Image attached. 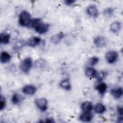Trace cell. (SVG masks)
Segmentation results:
<instances>
[{
  "label": "cell",
  "mask_w": 123,
  "mask_h": 123,
  "mask_svg": "<svg viewBox=\"0 0 123 123\" xmlns=\"http://www.w3.org/2000/svg\"><path fill=\"white\" fill-rule=\"evenodd\" d=\"M30 14L26 11H23L19 16V23L22 26L28 27L31 20Z\"/></svg>",
  "instance_id": "1"
},
{
  "label": "cell",
  "mask_w": 123,
  "mask_h": 123,
  "mask_svg": "<svg viewBox=\"0 0 123 123\" xmlns=\"http://www.w3.org/2000/svg\"><path fill=\"white\" fill-rule=\"evenodd\" d=\"M32 66V60L30 57H26L21 62L20 68L22 71L25 73H28Z\"/></svg>",
  "instance_id": "2"
},
{
  "label": "cell",
  "mask_w": 123,
  "mask_h": 123,
  "mask_svg": "<svg viewBox=\"0 0 123 123\" xmlns=\"http://www.w3.org/2000/svg\"><path fill=\"white\" fill-rule=\"evenodd\" d=\"M105 57L107 62L109 63L112 64L115 62L117 60L118 54L114 50H110L106 53Z\"/></svg>",
  "instance_id": "3"
},
{
  "label": "cell",
  "mask_w": 123,
  "mask_h": 123,
  "mask_svg": "<svg viewBox=\"0 0 123 123\" xmlns=\"http://www.w3.org/2000/svg\"><path fill=\"white\" fill-rule=\"evenodd\" d=\"M35 103L37 107L42 111H45L48 108V101L45 98H40L36 99Z\"/></svg>",
  "instance_id": "4"
},
{
  "label": "cell",
  "mask_w": 123,
  "mask_h": 123,
  "mask_svg": "<svg viewBox=\"0 0 123 123\" xmlns=\"http://www.w3.org/2000/svg\"><path fill=\"white\" fill-rule=\"evenodd\" d=\"M108 43L107 38L103 36H98L96 37L94 39V43L98 48L105 47Z\"/></svg>",
  "instance_id": "5"
},
{
  "label": "cell",
  "mask_w": 123,
  "mask_h": 123,
  "mask_svg": "<svg viewBox=\"0 0 123 123\" xmlns=\"http://www.w3.org/2000/svg\"><path fill=\"white\" fill-rule=\"evenodd\" d=\"M49 27V24L41 22L35 28V29L37 33L39 34H43L48 31Z\"/></svg>",
  "instance_id": "6"
},
{
  "label": "cell",
  "mask_w": 123,
  "mask_h": 123,
  "mask_svg": "<svg viewBox=\"0 0 123 123\" xmlns=\"http://www.w3.org/2000/svg\"><path fill=\"white\" fill-rule=\"evenodd\" d=\"M86 12L90 16L94 18H97L98 15V10L95 5H89L86 9Z\"/></svg>",
  "instance_id": "7"
},
{
  "label": "cell",
  "mask_w": 123,
  "mask_h": 123,
  "mask_svg": "<svg viewBox=\"0 0 123 123\" xmlns=\"http://www.w3.org/2000/svg\"><path fill=\"white\" fill-rule=\"evenodd\" d=\"M37 90L36 87L33 85H26L24 87H23L22 89L23 92L26 94L28 95H32L34 94Z\"/></svg>",
  "instance_id": "8"
},
{
  "label": "cell",
  "mask_w": 123,
  "mask_h": 123,
  "mask_svg": "<svg viewBox=\"0 0 123 123\" xmlns=\"http://www.w3.org/2000/svg\"><path fill=\"white\" fill-rule=\"evenodd\" d=\"M41 38L37 37H34L30 38L26 42V45L31 47H35L39 44L41 42Z\"/></svg>",
  "instance_id": "9"
},
{
  "label": "cell",
  "mask_w": 123,
  "mask_h": 123,
  "mask_svg": "<svg viewBox=\"0 0 123 123\" xmlns=\"http://www.w3.org/2000/svg\"><path fill=\"white\" fill-rule=\"evenodd\" d=\"M64 37V34L62 32H59L51 37L50 38V41L51 43L55 44H58L61 42Z\"/></svg>",
  "instance_id": "10"
},
{
  "label": "cell",
  "mask_w": 123,
  "mask_h": 123,
  "mask_svg": "<svg viewBox=\"0 0 123 123\" xmlns=\"http://www.w3.org/2000/svg\"><path fill=\"white\" fill-rule=\"evenodd\" d=\"M111 92L112 96L116 99L120 98L123 95V90L121 87H118L112 89Z\"/></svg>",
  "instance_id": "11"
},
{
  "label": "cell",
  "mask_w": 123,
  "mask_h": 123,
  "mask_svg": "<svg viewBox=\"0 0 123 123\" xmlns=\"http://www.w3.org/2000/svg\"><path fill=\"white\" fill-rule=\"evenodd\" d=\"M92 118L93 116L90 112H84L79 117L80 120L84 122H89L92 120Z\"/></svg>",
  "instance_id": "12"
},
{
  "label": "cell",
  "mask_w": 123,
  "mask_h": 123,
  "mask_svg": "<svg viewBox=\"0 0 123 123\" xmlns=\"http://www.w3.org/2000/svg\"><path fill=\"white\" fill-rule=\"evenodd\" d=\"M121 23L119 21H114L110 25V30L113 33H117L119 32L121 28Z\"/></svg>",
  "instance_id": "13"
},
{
  "label": "cell",
  "mask_w": 123,
  "mask_h": 123,
  "mask_svg": "<svg viewBox=\"0 0 123 123\" xmlns=\"http://www.w3.org/2000/svg\"><path fill=\"white\" fill-rule=\"evenodd\" d=\"M11 56L10 54L6 51H2L0 55V61L2 63H6L10 61Z\"/></svg>",
  "instance_id": "14"
},
{
  "label": "cell",
  "mask_w": 123,
  "mask_h": 123,
  "mask_svg": "<svg viewBox=\"0 0 123 123\" xmlns=\"http://www.w3.org/2000/svg\"><path fill=\"white\" fill-rule=\"evenodd\" d=\"M81 108L84 112H90L93 109V105L90 101H85L82 103Z\"/></svg>",
  "instance_id": "15"
},
{
  "label": "cell",
  "mask_w": 123,
  "mask_h": 123,
  "mask_svg": "<svg viewBox=\"0 0 123 123\" xmlns=\"http://www.w3.org/2000/svg\"><path fill=\"white\" fill-rule=\"evenodd\" d=\"M11 36L7 33H1L0 34V42L1 44H7L10 42Z\"/></svg>",
  "instance_id": "16"
},
{
  "label": "cell",
  "mask_w": 123,
  "mask_h": 123,
  "mask_svg": "<svg viewBox=\"0 0 123 123\" xmlns=\"http://www.w3.org/2000/svg\"><path fill=\"white\" fill-rule=\"evenodd\" d=\"M85 74L88 77L94 78L97 76V72L93 68L87 67L85 70Z\"/></svg>",
  "instance_id": "17"
},
{
  "label": "cell",
  "mask_w": 123,
  "mask_h": 123,
  "mask_svg": "<svg viewBox=\"0 0 123 123\" xmlns=\"http://www.w3.org/2000/svg\"><path fill=\"white\" fill-rule=\"evenodd\" d=\"M96 89L100 95H103L107 90V85L105 83H100L96 86Z\"/></svg>",
  "instance_id": "18"
},
{
  "label": "cell",
  "mask_w": 123,
  "mask_h": 123,
  "mask_svg": "<svg viewBox=\"0 0 123 123\" xmlns=\"http://www.w3.org/2000/svg\"><path fill=\"white\" fill-rule=\"evenodd\" d=\"M60 86L61 87L66 90H69L71 88V84L68 79H65L61 81L60 83Z\"/></svg>",
  "instance_id": "19"
},
{
  "label": "cell",
  "mask_w": 123,
  "mask_h": 123,
  "mask_svg": "<svg viewBox=\"0 0 123 123\" xmlns=\"http://www.w3.org/2000/svg\"><path fill=\"white\" fill-rule=\"evenodd\" d=\"M94 110L98 114H102L104 113L106 111L105 106L102 103H97L94 107Z\"/></svg>",
  "instance_id": "20"
},
{
  "label": "cell",
  "mask_w": 123,
  "mask_h": 123,
  "mask_svg": "<svg viewBox=\"0 0 123 123\" xmlns=\"http://www.w3.org/2000/svg\"><path fill=\"white\" fill-rule=\"evenodd\" d=\"M41 20L40 18H32L31 20L30 24L28 27L31 28H35L40 23H41Z\"/></svg>",
  "instance_id": "21"
},
{
  "label": "cell",
  "mask_w": 123,
  "mask_h": 123,
  "mask_svg": "<svg viewBox=\"0 0 123 123\" xmlns=\"http://www.w3.org/2000/svg\"><path fill=\"white\" fill-rule=\"evenodd\" d=\"M114 9L111 7H109L105 9L103 11V15L107 18L111 17L113 14Z\"/></svg>",
  "instance_id": "22"
},
{
  "label": "cell",
  "mask_w": 123,
  "mask_h": 123,
  "mask_svg": "<svg viewBox=\"0 0 123 123\" xmlns=\"http://www.w3.org/2000/svg\"><path fill=\"white\" fill-rule=\"evenodd\" d=\"M11 100L13 104H18L21 101V97L17 94H14L12 95Z\"/></svg>",
  "instance_id": "23"
},
{
  "label": "cell",
  "mask_w": 123,
  "mask_h": 123,
  "mask_svg": "<svg viewBox=\"0 0 123 123\" xmlns=\"http://www.w3.org/2000/svg\"><path fill=\"white\" fill-rule=\"evenodd\" d=\"M25 45L26 42H25L24 41H18L15 44V45L14 46V49L15 50H19Z\"/></svg>",
  "instance_id": "24"
},
{
  "label": "cell",
  "mask_w": 123,
  "mask_h": 123,
  "mask_svg": "<svg viewBox=\"0 0 123 123\" xmlns=\"http://www.w3.org/2000/svg\"><path fill=\"white\" fill-rule=\"evenodd\" d=\"M99 61V59L97 57H93L89 60V64L91 66H94L97 64Z\"/></svg>",
  "instance_id": "25"
},
{
  "label": "cell",
  "mask_w": 123,
  "mask_h": 123,
  "mask_svg": "<svg viewBox=\"0 0 123 123\" xmlns=\"http://www.w3.org/2000/svg\"><path fill=\"white\" fill-rule=\"evenodd\" d=\"M6 105V101L5 98L2 96H1L0 97V110L2 111L4 109Z\"/></svg>",
  "instance_id": "26"
},
{
  "label": "cell",
  "mask_w": 123,
  "mask_h": 123,
  "mask_svg": "<svg viewBox=\"0 0 123 123\" xmlns=\"http://www.w3.org/2000/svg\"><path fill=\"white\" fill-rule=\"evenodd\" d=\"M35 65L37 67H42L45 65V61L42 59L38 60L36 62Z\"/></svg>",
  "instance_id": "27"
},
{
  "label": "cell",
  "mask_w": 123,
  "mask_h": 123,
  "mask_svg": "<svg viewBox=\"0 0 123 123\" xmlns=\"http://www.w3.org/2000/svg\"><path fill=\"white\" fill-rule=\"evenodd\" d=\"M117 111L118 112V114L120 116V117H123V109L122 106H118L117 108Z\"/></svg>",
  "instance_id": "28"
},
{
  "label": "cell",
  "mask_w": 123,
  "mask_h": 123,
  "mask_svg": "<svg viewBox=\"0 0 123 123\" xmlns=\"http://www.w3.org/2000/svg\"><path fill=\"white\" fill-rule=\"evenodd\" d=\"M97 76L98 77V80L99 81H100L104 78V77L105 76V73L104 72H100V73H99V74H97Z\"/></svg>",
  "instance_id": "29"
},
{
  "label": "cell",
  "mask_w": 123,
  "mask_h": 123,
  "mask_svg": "<svg viewBox=\"0 0 123 123\" xmlns=\"http://www.w3.org/2000/svg\"><path fill=\"white\" fill-rule=\"evenodd\" d=\"M75 2V0H67L64 1V3L67 5H70L73 4Z\"/></svg>",
  "instance_id": "30"
},
{
  "label": "cell",
  "mask_w": 123,
  "mask_h": 123,
  "mask_svg": "<svg viewBox=\"0 0 123 123\" xmlns=\"http://www.w3.org/2000/svg\"><path fill=\"white\" fill-rule=\"evenodd\" d=\"M45 122H46V123H53V122H54V120H53V119H52L51 118H47Z\"/></svg>",
  "instance_id": "31"
}]
</instances>
